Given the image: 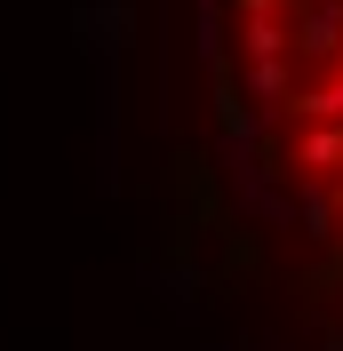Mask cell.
<instances>
[{
    "instance_id": "1",
    "label": "cell",
    "mask_w": 343,
    "mask_h": 351,
    "mask_svg": "<svg viewBox=\"0 0 343 351\" xmlns=\"http://www.w3.org/2000/svg\"><path fill=\"white\" fill-rule=\"evenodd\" d=\"M160 216L232 351H343V0H120Z\"/></svg>"
}]
</instances>
